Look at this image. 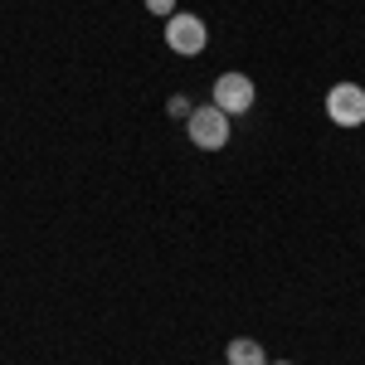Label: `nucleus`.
Instances as JSON below:
<instances>
[{
  "label": "nucleus",
  "mask_w": 365,
  "mask_h": 365,
  "mask_svg": "<svg viewBox=\"0 0 365 365\" xmlns=\"http://www.w3.org/2000/svg\"><path fill=\"white\" fill-rule=\"evenodd\" d=\"M268 365H287V361H268Z\"/></svg>",
  "instance_id": "obj_7"
},
{
  "label": "nucleus",
  "mask_w": 365,
  "mask_h": 365,
  "mask_svg": "<svg viewBox=\"0 0 365 365\" xmlns=\"http://www.w3.org/2000/svg\"><path fill=\"white\" fill-rule=\"evenodd\" d=\"M229 365H268V356H263V346L249 336H234L229 341Z\"/></svg>",
  "instance_id": "obj_5"
},
{
  "label": "nucleus",
  "mask_w": 365,
  "mask_h": 365,
  "mask_svg": "<svg viewBox=\"0 0 365 365\" xmlns=\"http://www.w3.org/2000/svg\"><path fill=\"white\" fill-rule=\"evenodd\" d=\"M327 117L336 127H361L365 122V88L361 83H336L327 93Z\"/></svg>",
  "instance_id": "obj_3"
},
{
  "label": "nucleus",
  "mask_w": 365,
  "mask_h": 365,
  "mask_svg": "<svg viewBox=\"0 0 365 365\" xmlns=\"http://www.w3.org/2000/svg\"><path fill=\"white\" fill-rule=\"evenodd\" d=\"M166 44L175 49V54L195 58L200 49L210 44V29H205L200 15H170V20H166Z\"/></svg>",
  "instance_id": "obj_4"
},
{
  "label": "nucleus",
  "mask_w": 365,
  "mask_h": 365,
  "mask_svg": "<svg viewBox=\"0 0 365 365\" xmlns=\"http://www.w3.org/2000/svg\"><path fill=\"white\" fill-rule=\"evenodd\" d=\"M185 132H190V146H200V151H220L229 141V113H220V108H195L190 113V122H185Z\"/></svg>",
  "instance_id": "obj_1"
},
{
  "label": "nucleus",
  "mask_w": 365,
  "mask_h": 365,
  "mask_svg": "<svg viewBox=\"0 0 365 365\" xmlns=\"http://www.w3.org/2000/svg\"><path fill=\"white\" fill-rule=\"evenodd\" d=\"M253 98H258V88H253L249 73H220V78H215V108H220V113H229V117L249 113Z\"/></svg>",
  "instance_id": "obj_2"
},
{
  "label": "nucleus",
  "mask_w": 365,
  "mask_h": 365,
  "mask_svg": "<svg viewBox=\"0 0 365 365\" xmlns=\"http://www.w3.org/2000/svg\"><path fill=\"white\" fill-rule=\"evenodd\" d=\"M146 10H151V15H166V20H170V10H175V0H146Z\"/></svg>",
  "instance_id": "obj_6"
}]
</instances>
